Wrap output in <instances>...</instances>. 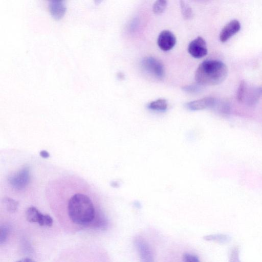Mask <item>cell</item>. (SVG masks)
Wrapping results in <instances>:
<instances>
[{
    "label": "cell",
    "mask_w": 262,
    "mask_h": 262,
    "mask_svg": "<svg viewBox=\"0 0 262 262\" xmlns=\"http://www.w3.org/2000/svg\"><path fill=\"white\" fill-rule=\"evenodd\" d=\"M68 215L71 220L79 225L91 224L95 217V210L91 200L86 195L76 193L68 202Z\"/></svg>",
    "instance_id": "obj_1"
},
{
    "label": "cell",
    "mask_w": 262,
    "mask_h": 262,
    "mask_svg": "<svg viewBox=\"0 0 262 262\" xmlns=\"http://www.w3.org/2000/svg\"><path fill=\"white\" fill-rule=\"evenodd\" d=\"M228 75L227 66L217 60H206L202 62L195 72V79L203 85H215L221 83Z\"/></svg>",
    "instance_id": "obj_2"
},
{
    "label": "cell",
    "mask_w": 262,
    "mask_h": 262,
    "mask_svg": "<svg viewBox=\"0 0 262 262\" xmlns=\"http://www.w3.org/2000/svg\"><path fill=\"white\" fill-rule=\"evenodd\" d=\"M142 69L150 76L157 79H161L165 74L164 68L162 63L152 57H146L141 61Z\"/></svg>",
    "instance_id": "obj_3"
},
{
    "label": "cell",
    "mask_w": 262,
    "mask_h": 262,
    "mask_svg": "<svg viewBox=\"0 0 262 262\" xmlns=\"http://www.w3.org/2000/svg\"><path fill=\"white\" fill-rule=\"evenodd\" d=\"M134 244L138 251L140 262H154L152 249L143 237L140 236L135 237Z\"/></svg>",
    "instance_id": "obj_4"
},
{
    "label": "cell",
    "mask_w": 262,
    "mask_h": 262,
    "mask_svg": "<svg viewBox=\"0 0 262 262\" xmlns=\"http://www.w3.org/2000/svg\"><path fill=\"white\" fill-rule=\"evenodd\" d=\"M30 179V170L27 166L23 167L8 178L11 186L16 190H23L27 187Z\"/></svg>",
    "instance_id": "obj_5"
},
{
    "label": "cell",
    "mask_w": 262,
    "mask_h": 262,
    "mask_svg": "<svg viewBox=\"0 0 262 262\" xmlns=\"http://www.w3.org/2000/svg\"><path fill=\"white\" fill-rule=\"evenodd\" d=\"M27 220L30 223H37L40 226L51 227L53 219L47 214H42L34 206L28 208L26 212Z\"/></svg>",
    "instance_id": "obj_6"
},
{
    "label": "cell",
    "mask_w": 262,
    "mask_h": 262,
    "mask_svg": "<svg viewBox=\"0 0 262 262\" xmlns=\"http://www.w3.org/2000/svg\"><path fill=\"white\" fill-rule=\"evenodd\" d=\"M189 53L195 58H201L207 54V48L205 39L198 36L189 44L188 47Z\"/></svg>",
    "instance_id": "obj_7"
},
{
    "label": "cell",
    "mask_w": 262,
    "mask_h": 262,
    "mask_svg": "<svg viewBox=\"0 0 262 262\" xmlns=\"http://www.w3.org/2000/svg\"><path fill=\"white\" fill-rule=\"evenodd\" d=\"M176 43L175 35L168 30L162 31L158 36L157 43L159 47L163 51H167L171 50Z\"/></svg>",
    "instance_id": "obj_8"
},
{
    "label": "cell",
    "mask_w": 262,
    "mask_h": 262,
    "mask_svg": "<svg viewBox=\"0 0 262 262\" xmlns=\"http://www.w3.org/2000/svg\"><path fill=\"white\" fill-rule=\"evenodd\" d=\"M241 27V24L238 20H231L222 29L219 36L220 41L222 42L227 41L239 31Z\"/></svg>",
    "instance_id": "obj_9"
},
{
    "label": "cell",
    "mask_w": 262,
    "mask_h": 262,
    "mask_svg": "<svg viewBox=\"0 0 262 262\" xmlns=\"http://www.w3.org/2000/svg\"><path fill=\"white\" fill-rule=\"evenodd\" d=\"M215 103L214 98L207 97L189 102L186 103V106L190 110L198 111L212 107L215 105Z\"/></svg>",
    "instance_id": "obj_10"
},
{
    "label": "cell",
    "mask_w": 262,
    "mask_h": 262,
    "mask_svg": "<svg viewBox=\"0 0 262 262\" xmlns=\"http://www.w3.org/2000/svg\"><path fill=\"white\" fill-rule=\"evenodd\" d=\"M168 104L164 99H159L149 103L148 107L151 110L164 111L167 110Z\"/></svg>",
    "instance_id": "obj_11"
},
{
    "label": "cell",
    "mask_w": 262,
    "mask_h": 262,
    "mask_svg": "<svg viewBox=\"0 0 262 262\" xmlns=\"http://www.w3.org/2000/svg\"><path fill=\"white\" fill-rule=\"evenodd\" d=\"M203 238L206 241H215L221 243H225L230 241V237L228 235L223 234L208 235L204 236Z\"/></svg>",
    "instance_id": "obj_12"
},
{
    "label": "cell",
    "mask_w": 262,
    "mask_h": 262,
    "mask_svg": "<svg viewBox=\"0 0 262 262\" xmlns=\"http://www.w3.org/2000/svg\"><path fill=\"white\" fill-rule=\"evenodd\" d=\"M167 2L164 0H158L153 5L152 10L155 14H160L163 12L166 8Z\"/></svg>",
    "instance_id": "obj_13"
},
{
    "label": "cell",
    "mask_w": 262,
    "mask_h": 262,
    "mask_svg": "<svg viewBox=\"0 0 262 262\" xmlns=\"http://www.w3.org/2000/svg\"><path fill=\"white\" fill-rule=\"evenodd\" d=\"M4 204L7 210L11 213L15 212L18 207V203L10 198L5 199Z\"/></svg>",
    "instance_id": "obj_14"
},
{
    "label": "cell",
    "mask_w": 262,
    "mask_h": 262,
    "mask_svg": "<svg viewBox=\"0 0 262 262\" xmlns=\"http://www.w3.org/2000/svg\"><path fill=\"white\" fill-rule=\"evenodd\" d=\"M181 12L185 19L189 18L192 15L191 9L184 1H180Z\"/></svg>",
    "instance_id": "obj_15"
},
{
    "label": "cell",
    "mask_w": 262,
    "mask_h": 262,
    "mask_svg": "<svg viewBox=\"0 0 262 262\" xmlns=\"http://www.w3.org/2000/svg\"><path fill=\"white\" fill-rule=\"evenodd\" d=\"M9 233V229L6 225L1 226L0 243L3 244L7 239Z\"/></svg>",
    "instance_id": "obj_16"
},
{
    "label": "cell",
    "mask_w": 262,
    "mask_h": 262,
    "mask_svg": "<svg viewBox=\"0 0 262 262\" xmlns=\"http://www.w3.org/2000/svg\"><path fill=\"white\" fill-rule=\"evenodd\" d=\"M183 262H200L197 256L190 253H185L183 256Z\"/></svg>",
    "instance_id": "obj_17"
},
{
    "label": "cell",
    "mask_w": 262,
    "mask_h": 262,
    "mask_svg": "<svg viewBox=\"0 0 262 262\" xmlns=\"http://www.w3.org/2000/svg\"><path fill=\"white\" fill-rule=\"evenodd\" d=\"M183 91L189 93H196L201 90V88L198 85H186L183 87Z\"/></svg>",
    "instance_id": "obj_18"
},
{
    "label": "cell",
    "mask_w": 262,
    "mask_h": 262,
    "mask_svg": "<svg viewBox=\"0 0 262 262\" xmlns=\"http://www.w3.org/2000/svg\"><path fill=\"white\" fill-rule=\"evenodd\" d=\"M245 83L244 81L241 82L237 94V98L239 101H242L244 99V93L245 92Z\"/></svg>",
    "instance_id": "obj_19"
},
{
    "label": "cell",
    "mask_w": 262,
    "mask_h": 262,
    "mask_svg": "<svg viewBox=\"0 0 262 262\" xmlns=\"http://www.w3.org/2000/svg\"><path fill=\"white\" fill-rule=\"evenodd\" d=\"M238 249H233L230 258V262H241L238 257Z\"/></svg>",
    "instance_id": "obj_20"
},
{
    "label": "cell",
    "mask_w": 262,
    "mask_h": 262,
    "mask_svg": "<svg viewBox=\"0 0 262 262\" xmlns=\"http://www.w3.org/2000/svg\"><path fill=\"white\" fill-rule=\"evenodd\" d=\"M40 155L43 158H47L50 157L49 153L47 151L44 150H41L40 152Z\"/></svg>",
    "instance_id": "obj_21"
},
{
    "label": "cell",
    "mask_w": 262,
    "mask_h": 262,
    "mask_svg": "<svg viewBox=\"0 0 262 262\" xmlns=\"http://www.w3.org/2000/svg\"><path fill=\"white\" fill-rule=\"evenodd\" d=\"M16 262H36L32 259H31L30 258H23L20 259H19L18 260L16 261Z\"/></svg>",
    "instance_id": "obj_22"
}]
</instances>
